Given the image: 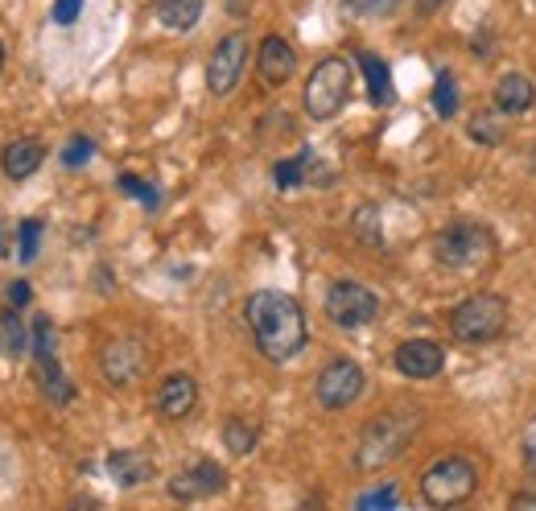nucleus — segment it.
<instances>
[{
    "label": "nucleus",
    "mask_w": 536,
    "mask_h": 511,
    "mask_svg": "<svg viewBox=\"0 0 536 511\" xmlns=\"http://www.w3.org/2000/svg\"><path fill=\"white\" fill-rule=\"evenodd\" d=\"M438 5H442V0H417V13H421V17H429V13L438 9Z\"/></svg>",
    "instance_id": "36"
},
{
    "label": "nucleus",
    "mask_w": 536,
    "mask_h": 511,
    "mask_svg": "<svg viewBox=\"0 0 536 511\" xmlns=\"http://www.w3.org/2000/svg\"><path fill=\"white\" fill-rule=\"evenodd\" d=\"M153 17L174 33H190L198 21H203V0H157Z\"/></svg>",
    "instance_id": "18"
},
{
    "label": "nucleus",
    "mask_w": 536,
    "mask_h": 511,
    "mask_svg": "<svg viewBox=\"0 0 536 511\" xmlns=\"http://www.w3.org/2000/svg\"><path fill=\"white\" fill-rule=\"evenodd\" d=\"M479 487V466L462 454H446L421 470V499L429 507H458L475 495Z\"/></svg>",
    "instance_id": "6"
},
{
    "label": "nucleus",
    "mask_w": 536,
    "mask_h": 511,
    "mask_svg": "<svg viewBox=\"0 0 536 511\" xmlns=\"http://www.w3.org/2000/svg\"><path fill=\"white\" fill-rule=\"evenodd\" d=\"M165 491H170V499H178V503H194V499L219 495V491H227V470L219 462H211V458H198L186 470H178L174 479L165 483Z\"/></svg>",
    "instance_id": "11"
},
{
    "label": "nucleus",
    "mask_w": 536,
    "mask_h": 511,
    "mask_svg": "<svg viewBox=\"0 0 536 511\" xmlns=\"http://www.w3.org/2000/svg\"><path fill=\"white\" fill-rule=\"evenodd\" d=\"M79 13H83V0H54V9H50L54 25H75Z\"/></svg>",
    "instance_id": "32"
},
{
    "label": "nucleus",
    "mask_w": 536,
    "mask_h": 511,
    "mask_svg": "<svg viewBox=\"0 0 536 511\" xmlns=\"http://www.w3.org/2000/svg\"><path fill=\"white\" fill-rule=\"evenodd\" d=\"M99 371L112 388H132L145 371H149V351L137 338H112V343L99 351Z\"/></svg>",
    "instance_id": "10"
},
{
    "label": "nucleus",
    "mask_w": 536,
    "mask_h": 511,
    "mask_svg": "<svg viewBox=\"0 0 536 511\" xmlns=\"http://www.w3.org/2000/svg\"><path fill=\"white\" fill-rule=\"evenodd\" d=\"M512 511H536V491H516L512 495Z\"/></svg>",
    "instance_id": "34"
},
{
    "label": "nucleus",
    "mask_w": 536,
    "mask_h": 511,
    "mask_svg": "<svg viewBox=\"0 0 536 511\" xmlns=\"http://www.w3.org/2000/svg\"><path fill=\"white\" fill-rule=\"evenodd\" d=\"M252 9V0H227V17H244Z\"/></svg>",
    "instance_id": "35"
},
{
    "label": "nucleus",
    "mask_w": 536,
    "mask_h": 511,
    "mask_svg": "<svg viewBox=\"0 0 536 511\" xmlns=\"http://www.w3.org/2000/svg\"><path fill=\"white\" fill-rule=\"evenodd\" d=\"M29 297H33V289H29L25 281H13V285H9V305H13V310H25Z\"/></svg>",
    "instance_id": "33"
},
{
    "label": "nucleus",
    "mask_w": 536,
    "mask_h": 511,
    "mask_svg": "<svg viewBox=\"0 0 536 511\" xmlns=\"http://www.w3.org/2000/svg\"><path fill=\"white\" fill-rule=\"evenodd\" d=\"M0 256H5V223H0Z\"/></svg>",
    "instance_id": "38"
},
{
    "label": "nucleus",
    "mask_w": 536,
    "mask_h": 511,
    "mask_svg": "<svg viewBox=\"0 0 536 511\" xmlns=\"http://www.w3.org/2000/svg\"><path fill=\"white\" fill-rule=\"evenodd\" d=\"M347 17H359V21H376V17H392L400 9V0H339Z\"/></svg>",
    "instance_id": "24"
},
{
    "label": "nucleus",
    "mask_w": 536,
    "mask_h": 511,
    "mask_svg": "<svg viewBox=\"0 0 536 511\" xmlns=\"http://www.w3.org/2000/svg\"><path fill=\"white\" fill-rule=\"evenodd\" d=\"M508 310L512 305H508L504 293H487L483 289V293L462 297L450 310V318H446L450 338L462 343V347H487L508 330Z\"/></svg>",
    "instance_id": "4"
},
{
    "label": "nucleus",
    "mask_w": 536,
    "mask_h": 511,
    "mask_svg": "<svg viewBox=\"0 0 536 511\" xmlns=\"http://www.w3.org/2000/svg\"><path fill=\"white\" fill-rule=\"evenodd\" d=\"M42 161H46V149H42V141H33V136H17V141L0 149V169H5L9 182L33 178L42 169Z\"/></svg>",
    "instance_id": "16"
},
{
    "label": "nucleus",
    "mask_w": 536,
    "mask_h": 511,
    "mask_svg": "<svg viewBox=\"0 0 536 511\" xmlns=\"http://www.w3.org/2000/svg\"><path fill=\"white\" fill-rule=\"evenodd\" d=\"M310 169H314V153L301 149L297 157H285L273 165V182H277V190H297L301 182H310Z\"/></svg>",
    "instance_id": "21"
},
{
    "label": "nucleus",
    "mask_w": 536,
    "mask_h": 511,
    "mask_svg": "<svg viewBox=\"0 0 536 511\" xmlns=\"http://www.w3.org/2000/svg\"><path fill=\"white\" fill-rule=\"evenodd\" d=\"M466 132H471V141H479L483 149H495L499 141H504V128L495 124V116H491V112H479L471 124H466Z\"/></svg>",
    "instance_id": "27"
},
{
    "label": "nucleus",
    "mask_w": 536,
    "mask_h": 511,
    "mask_svg": "<svg viewBox=\"0 0 536 511\" xmlns=\"http://www.w3.org/2000/svg\"><path fill=\"white\" fill-rule=\"evenodd\" d=\"M95 157V141L91 136H71V141H66V149H62V165L66 169H79V165H87Z\"/></svg>",
    "instance_id": "30"
},
{
    "label": "nucleus",
    "mask_w": 536,
    "mask_h": 511,
    "mask_svg": "<svg viewBox=\"0 0 536 511\" xmlns=\"http://www.w3.org/2000/svg\"><path fill=\"white\" fill-rule=\"evenodd\" d=\"M367 388V376H363V367L355 359H330L322 371H318V380H314V396L322 408H330V413H339V408H351Z\"/></svg>",
    "instance_id": "9"
},
{
    "label": "nucleus",
    "mask_w": 536,
    "mask_h": 511,
    "mask_svg": "<svg viewBox=\"0 0 536 511\" xmlns=\"http://www.w3.org/2000/svg\"><path fill=\"white\" fill-rule=\"evenodd\" d=\"M104 470H108V479H112L116 487L132 491V487H141V483L153 479V474H157V462H153L145 450H112L108 462H104Z\"/></svg>",
    "instance_id": "15"
},
{
    "label": "nucleus",
    "mask_w": 536,
    "mask_h": 511,
    "mask_svg": "<svg viewBox=\"0 0 536 511\" xmlns=\"http://www.w3.org/2000/svg\"><path fill=\"white\" fill-rule=\"evenodd\" d=\"M433 112H438V116H454L458 112V79L450 71H442L438 83H433Z\"/></svg>",
    "instance_id": "25"
},
{
    "label": "nucleus",
    "mask_w": 536,
    "mask_h": 511,
    "mask_svg": "<svg viewBox=\"0 0 536 511\" xmlns=\"http://www.w3.org/2000/svg\"><path fill=\"white\" fill-rule=\"evenodd\" d=\"M5 351L9 355H25L29 351V338H25V326H21V314L9 305V314H5Z\"/></svg>",
    "instance_id": "31"
},
{
    "label": "nucleus",
    "mask_w": 536,
    "mask_h": 511,
    "mask_svg": "<svg viewBox=\"0 0 536 511\" xmlns=\"http://www.w3.org/2000/svg\"><path fill=\"white\" fill-rule=\"evenodd\" d=\"M392 363L405 380H433L446 367V351H442V343H433V338H405V343L396 347Z\"/></svg>",
    "instance_id": "12"
},
{
    "label": "nucleus",
    "mask_w": 536,
    "mask_h": 511,
    "mask_svg": "<svg viewBox=\"0 0 536 511\" xmlns=\"http://www.w3.org/2000/svg\"><path fill=\"white\" fill-rule=\"evenodd\" d=\"M256 71H260V79L268 87L289 83L293 71H297V50L281 38V33H268V38L260 42V50H256Z\"/></svg>",
    "instance_id": "14"
},
{
    "label": "nucleus",
    "mask_w": 536,
    "mask_h": 511,
    "mask_svg": "<svg viewBox=\"0 0 536 511\" xmlns=\"http://www.w3.org/2000/svg\"><path fill=\"white\" fill-rule=\"evenodd\" d=\"M433 260L450 272H462V277H475L495 260V235L487 223L454 219L433 235Z\"/></svg>",
    "instance_id": "3"
},
{
    "label": "nucleus",
    "mask_w": 536,
    "mask_h": 511,
    "mask_svg": "<svg viewBox=\"0 0 536 511\" xmlns=\"http://www.w3.org/2000/svg\"><path fill=\"white\" fill-rule=\"evenodd\" d=\"M248 54H252V42H248L244 29L227 33V38L215 42L211 62H207V91H211L215 99H227L231 91L240 87L244 66H248Z\"/></svg>",
    "instance_id": "8"
},
{
    "label": "nucleus",
    "mask_w": 536,
    "mask_h": 511,
    "mask_svg": "<svg viewBox=\"0 0 536 511\" xmlns=\"http://www.w3.org/2000/svg\"><path fill=\"white\" fill-rule=\"evenodd\" d=\"M326 318L339 330H363L367 322L380 318V297L367 285L343 277L326 289Z\"/></svg>",
    "instance_id": "7"
},
{
    "label": "nucleus",
    "mask_w": 536,
    "mask_h": 511,
    "mask_svg": "<svg viewBox=\"0 0 536 511\" xmlns=\"http://www.w3.org/2000/svg\"><path fill=\"white\" fill-rule=\"evenodd\" d=\"M42 252V219H21L17 223V256L21 264H33Z\"/></svg>",
    "instance_id": "23"
},
{
    "label": "nucleus",
    "mask_w": 536,
    "mask_h": 511,
    "mask_svg": "<svg viewBox=\"0 0 536 511\" xmlns=\"http://www.w3.org/2000/svg\"><path fill=\"white\" fill-rule=\"evenodd\" d=\"M347 99H351V62L339 58V54H330L310 71L306 87H301V104H306L310 120L326 124V120H334L347 108Z\"/></svg>",
    "instance_id": "5"
},
{
    "label": "nucleus",
    "mask_w": 536,
    "mask_h": 511,
    "mask_svg": "<svg viewBox=\"0 0 536 511\" xmlns=\"http://www.w3.org/2000/svg\"><path fill=\"white\" fill-rule=\"evenodd\" d=\"M256 425L252 421H244V417H227L223 421V446L236 454V458H248L252 450H256Z\"/></svg>",
    "instance_id": "22"
},
{
    "label": "nucleus",
    "mask_w": 536,
    "mask_h": 511,
    "mask_svg": "<svg viewBox=\"0 0 536 511\" xmlns=\"http://www.w3.org/2000/svg\"><path fill=\"white\" fill-rule=\"evenodd\" d=\"M0 71H5V42H0Z\"/></svg>",
    "instance_id": "39"
},
{
    "label": "nucleus",
    "mask_w": 536,
    "mask_h": 511,
    "mask_svg": "<svg viewBox=\"0 0 536 511\" xmlns=\"http://www.w3.org/2000/svg\"><path fill=\"white\" fill-rule=\"evenodd\" d=\"M244 322L252 330V343L268 363H289L306 351L310 326L301 301L281 293V289H256L244 301Z\"/></svg>",
    "instance_id": "1"
},
{
    "label": "nucleus",
    "mask_w": 536,
    "mask_h": 511,
    "mask_svg": "<svg viewBox=\"0 0 536 511\" xmlns=\"http://www.w3.org/2000/svg\"><path fill=\"white\" fill-rule=\"evenodd\" d=\"M38 388L46 392L50 404H71V400H75V384H71V376H66V371L58 367V355L38 359Z\"/></svg>",
    "instance_id": "20"
},
{
    "label": "nucleus",
    "mask_w": 536,
    "mask_h": 511,
    "mask_svg": "<svg viewBox=\"0 0 536 511\" xmlns=\"http://www.w3.org/2000/svg\"><path fill=\"white\" fill-rule=\"evenodd\" d=\"M359 71H363V79H367V95H372V104H376V108H388L392 99H396L388 66H384L372 50H359Z\"/></svg>",
    "instance_id": "19"
},
{
    "label": "nucleus",
    "mask_w": 536,
    "mask_h": 511,
    "mask_svg": "<svg viewBox=\"0 0 536 511\" xmlns=\"http://www.w3.org/2000/svg\"><path fill=\"white\" fill-rule=\"evenodd\" d=\"M421 429V408L413 404H396L388 413L372 417L359 433V446H355V466L359 470H384L392 466L400 454L409 450V441Z\"/></svg>",
    "instance_id": "2"
},
{
    "label": "nucleus",
    "mask_w": 536,
    "mask_h": 511,
    "mask_svg": "<svg viewBox=\"0 0 536 511\" xmlns=\"http://www.w3.org/2000/svg\"><path fill=\"white\" fill-rule=\"evenodd\" d=\"M54 326H50V318L46 314H38L33 318V330H29V351H33V359H46V355H58L54 351Z\"/></svg>",
    "instance_id": "26"
},
{
    "label": "nucleus",
    "mask_w": 536,
    "mask_h": 511,
    "mask_svg": "<svg viewBox=\"0 0 536 511\" xmlns=\"http://www.w3.org/2000/svg\"><path fill=\"white\" fill-rule=\"evenodd\" d=\"M495 112L499 116H524L532 104H536V87H532V79L528 75H504L495 83Z\"/></svg>",
    "instance_id": "17"
},
{
    "label": "nucleus",
    "mask_w": 536,
    "mask_h": 511,
    "mask_svg": "<svg viewBox=\"0 0 536 511\" xmlns=\"http://www.w3.org/2000/svg\"><path fill=\"white\" fill-rule=\"evenodd\" d=\"M198 404V380L190 371H170L161 384H157V396H153V408L161 421H182L194 413Z\"/></svg>",
    "instance_id": "13"
},
{
    "label": "nucleus",
    "mask_w": 536,
    "mask_h": 511,
    "mask_svg": "<svg viewBox=\"0 0 536 511\" xmlns=\"http://www.w3.org/2000/svg\"><path fill=\"white\" fill-rule=\"evenodd\" d=\"M116 186H120L124 194H132V198H141V202H145L149 211H153L157 202H161L157 186H149V182H145V178H137V174H120V178H116Z\"/></svg>",
    "instance_id": "29"
},
{
    "label": "nucleus",
    "mask_w": 536,
    "mask_h": 511,
    "mask_svg": "<svg viewBox=\"0 0 536 511\" xmlns=\"http://www.w3.org/2000/svg\"><path fill=\"white\" fill-rule=\"evenodd\" d=\"M396 503H400V491H396L392 483H384V487H376V491H363V495L355 499L359 511H388V507H396Z\"/></svg>",
    "instance_id": "28"
},
{
    "label": "nucleus",
    "mask_w": 536,
    "mask_h": 511,
    "mask_svg": "<svg viewBox=\"0 0 536 511\" xmlns=\"http://www.w3.org/2000/svg\"><path fill=\"white\" fill-rule=\"evenodd\" d=\"M524 462H528V470H532V474H536V441H532V446H528V450H524Z\"/></svg>",
    "instance_id": "37"
}]
</instances>
